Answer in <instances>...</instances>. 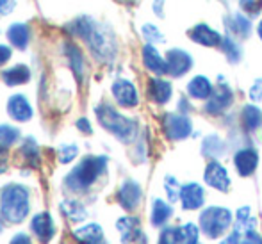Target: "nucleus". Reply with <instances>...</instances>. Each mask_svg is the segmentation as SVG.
I'll return each mask as SVG.
<instances>
[{
  "label": "nucleus",
  "instance_id": "nucleus-12",
  "mask_svg": "<svg viewBox=\"0 0 262 244\" xmlns=\"http://www.w3.org/2000/svg\"><path fill=\"white\" fill-rule=\"evenodd\" d=\"M111 91H113V97L120 107H125V109H134V107H138L139 93H138V90H136V86L128 79H116L113 82Z\"/></svg>",
  "mask_w": 262,
  "mask_h": 244
},
{
  "label": "nucleus",
  "instance_id": "nucleus-14",
  "mask_svg": "<svg viewBox=\"0 0 262 244\" xmlns=\"http://www.w3.org/2000/svg\"><path fill=\"white\" fill-rule=\"evenodd\" d=\"M141 61L143 66L148 70L150 73L157 77L168 75V66H166V55H162L157 50V45H150L145 43V47L141 49Z\"/></svg>",
  "mask_w": 262,
  "mask_h": 244
},
{
  "label": "nucleus",
  "instance_id": "nucleus-41",
  "mask_svg": "<svg viewBox=\"0 0 262 244\" xmlns=\"http://www.w3.org/2000/svg\"><path fill=\"white\" fill-rule=\"evenodd\" d=\"M241 244H262V235L257 230H250L243 235Z\"/></svg>",
  "mask_w": 262,
  "mask_h": 244
},
{
  "label": "nucleus",
  "instance_id": "nucleus-2",
  "mask_svg": "<svg viewBox=\"0 0 262 244\" xmlns=\"http://www.w3.org/2000/svg\"><path fill=\"white\" fill-rule=\"evenodd\" d=\"M107 157L102 155H88L66 176V186L72 191H86L98 180V176L105 171Z\"/></svg>",
  "mask_w": 262,
  "mask_h": 244
},
{
  "label": "nucleus",
  "instance_id": "nucleus-31",
  "mask_svg": "<svg viewBox=\"0 0 262 244\" xmlns=\"http://www.w3.org/2000/svg\"><path fill=\"white\" fill-rule=\"evenodd\" d=\"M141 36L145 39V43H150V45H162V43H166L164 32L156 24H150V21L141 25Z\"/></svg>",
  "mask_w": 262,
  "mask_h": 244
},
{
  "label": "nucleus",
  "instance_id": "nucleus-38",
  "mask_svg": "<svg viewBox=\"0 0 262 244\" xmlns=\"http://www.w3.org/2000/svg\"><path fill=\"white\" fill-rule=\"evenodd\" d=\"M157 244H180L179 242V230H177L175 227L162 228L161 235H159Z\"/></svg>",
  "mask_w": 262,
  "mask_h": 244
},
{
  "label": "nucleus",
  "instance_id": "nucleus-43",
  "mask_svg": "<svg viewBox=\"0 0 262 244\" xmlns=\"http://www.w3.org/2000/svg\"><path fill=\"white\" fill-rule=\"evenodd\" d=\"M164 4H166V0H154L152 11H154V14H156L157 18H164L166 16V13H164Z\"/></svg>",
  "mask_w": 262,
  "mask_h": 244
},
{
  "label": "nucleus",
  "instance_id": "nucleus-30",
  "mask_svg": "<svg viewBox=\"0 0 262 244\" xmlns=\"http://www.w3.org/2000/svg\"><path fill=\"white\" fill-rule=\"evenodd\" d=\"M61 210L70 221H73V223H80V221H84L88 216L84 205L75 202V199H64V202L61 203Z\"/></svg>",
  "mask_w": 262,
  "mask_h": 244
},
{
  "label": "nucleus",
  "instance_id": "nucleus-24",
  "mask_svg": "<svg viewBox=\"0 0 262 244\" xmlns=\"http://www.w3.org/2000/svg\"><path fill=\"white\" fill-rule=\"evenodd\" d=\"M227 153V145L217 134H209L207 138H204L202 141V155L207 159H221Z\"/></svg>",
  "mask_w": 262,
  "mask_h": 244
},
{
  "label": "nucleus",
  "instance_id": "nucleus-10",
  "mask_svg": "<svg viewBox=\"0 0 262 244\" xmlns=\"http://www.w3.org/2000/svg\"><path fill=\"white\" fill-rule=\"evenodd\" d=\"M223 32L214 29L207 21H200V24L193 25L187 31V38L194 43V45L205 47V49H220L221 41H223Z\"/></svg>",
  "mask_w": 262,
  "mask_h": 244
},
{
  "label": "nucleus",
  "instance_id": "nucleus-28",
  "mask_svg": "<svg viewBox=\"0 0 262 244\" xmlns=\"http://www.w3.org/2000/svg\"><path fill=\"white\" fill-rule=\"evenodd\" d=\"M29 38H31V31L25 24H13L7 29V39L13 47L18 50H25L29 45Z\"/></svg>",
  "mask_w": 262,
  "mask_h": 244
},
{
  "label": "nucleus",
  "instance_id": "nucleus-49",
  "mask_svg": "<svg viewBox=\"0 0 262 244\" xmlns=\"http://www.w3.org/2000/svg\"><path fill=\"white\" fill-rule=\"evenodd\" d=\"M4 150V148H2ZM0 150V173H4L6 171V168H7V159H6V153Z\"/></svg>",
  "mask_w": 262,
  "mask_h": 244
},
{
  "label": "nucleus",
  "instance_id": "nucleus-34",
  "mask_svg": "<svg viewBox=\"0 0 262 244\" xmlns=\"http://www.w3.org/2000/svg\"><path fill=\"white\" fill-rule=\"evenodd\" d=\"M164 191H166V194H168L169 203L180 202V191H182V186H180V182L173 175L164 176Z\"/></svg>",
  "mask_w": 262,
  "mask_h": 244
},
{
  "label": "nucleus",
  "instance_id": "nucleus-40",
  "mask_svg": "<svg viewBox=\"0 0 262 244\" xmlns=\"http://www.w3.org/2000/svg\"><path fill=\"white\" fill-rule=\"evenodd\" d=\"M248 97L253 103L262 102V79H255L248 90Z\"/></svg>",
  "mask_w": 262,
  "mask_h": 244
},
{
  "label": "nucleus",
  "instance_id": "nucleus-29",
  "mask_svg": "<svg viewBox=\"0 0 262 244\" xmlns=\"http://www.w3.org/2000/svg\"><path fill=\"white\" fill-rule=\"evenodd\" d=\"M173 216V207L168 202L161 198H156L152 202V214H150V219H152L154 227H162V225L168 223V219Z\"/></svg>",
  "mask_w": 262,
  "mask_h": 244
},
{
  "label": "nucleus",
  "instance_id": "nucleus-37",
  "mask_svg": "<svg viewBox=\"0 0 262 244\" xmlns=\"http://www.w3.org/2000/svg\"><path fill=\"white\" fill-rule=\"evenodd\" d=\"M21 151H24V157L31 162L32 166L38 164V159H39V148L36 145V141L32 138H27L21 146Z\"/></svg>",
  "mask_w": 262,
  "mask_h": 244
},
{
  "label": "nucleus",
  "instance_id": "nucleus-42",
  "mask_svg": "<svg viewBox=\"0 0 262 244\" xmlns=\"http://www.w3.org/2000/svg\"><path fill=\"white\" fill-rule=\"evenodd\" d=\"M16 7V0H0V16H7Z\"/></svg>",
  "mask_w": 262,
  "mask_h": 244
},
{
  "label": "nucleus",
  "instance_id": "nucleus-45",
  "mask_svg": "<svg viewBox=\"0 0 262 244\" xmlns=\"http://www.w3.org/2000/svg\"><path fill=\"white\" fill-rule=\"evenodd\" d=\"M77 128H79L80 132H84V134H91V132H93V128H91L90 121H88L86 118H80V120L77 121Z\"/></svg>",
  "mask_w": 262,
  "mask_h": 244
},
{
  "label": "nucleus",
  "instance_id": "nucleus-47",
  "mask_svg": "<svg viewBox=\"0 0 262 244\" xmlns=\"http://www.w3.org/2000/svg\"><path fill=\"white\" fill-rule=\"evenodd\" d=\"M191 110V102H189V97H182L179 100V113H184L187 114Z\"/></svg>",
  "mask_w": 262,
  "mask_h": 244
},
{
  "label": "nucleus",
  "instance_id": "nucleus-32",
  "mask_svg": "<svg viewBox=\"0 0 262 244\" xmlns=\"http://www.w3.org/2000/svg\"><path fill=\"white\" fill-rule=\"evenodd\" d=\"M93 25H95V21L91 20L90 16H79L77 20H73L72 24L68 25V31L72 32L73 36H79V38H82L84 41H86V38L90 36Z\"/></svg>",
  "mask_w": 262,
  "mask_h": 244
},
{
  "label": "nucleus",
  "instance_id": "nucleus-21",
  "mask_svg": "<svg viewBox=\"0 0 262 244\" xmlns=\"http://www.w3.org/2000/svg\"><path fill=\"white\" fill-rule=\"evenodd\" d=\"M31 228H32V232L38 235V239L41 242H49L50 239L54 237L55 228H54V221H52V217H50L49 212L36 214V216L32 217Z\"/></svg>",
  "mask_w": 262,
  "mask_h": 244
},
{
  "label": "nucleus",
  "instance_id": "nucleus-48",
  "mask_svg": "<svg viewBox=\"0 0 262 244\" xmlns=\"http://www.w3.org/2000/svg\"><path fill=\"white\" fill-rule=\"evenodd\" d=\"M9 244H31V239H29V235H25V234H16L13 239H11Z\"/></svg>",
  "mask_w": 262,
  "mask_h": 244
},
{
  "label": "nucleus",
  "instance_id": "nucleus-20",
  "mask_svg": "<svg viewBox=\"0 0 262 244\" xmlns=\"http://www.w3.org/2000/svg\"><path fill=\"white\" fill-rule=\"evenodd\" d=\"M62 49H64V54L68 57L70 68H72L73 75L77 77L79 82H84V79H86V62H84V57L80 54V49L75 43H64Z\"/></svg>",
  "mask_w": 262,
  "mask_h": 244
},
{
  "label": "nucleus",
  "instance_id": "nucleus-16",
  "mask_svg": "<svg viewBox=\"0 0 262 244\" xmlns=\"http://www.w3.org/2000/svg\"><path fill=\"white\" fill-rule=\"evenodd\" d=\"M141 198H143V189L136 180H130V179L125 180V182L121 184L120 191H118V202H120V205L123 207L125 210H128V212L138 209L139 203H141Z\"/></svg>",
  "mask_w": 262,
  "mask_h": 244
},
{
  "label": "nucleus",
  "instance_id": "nucleus-51",
  "mask_svg": "<svg viewBox=\"0 0 262 244\" xmlns=\"http://www.w3.org/2000/svg\"><path fill=\"white\" fill-rule=\"evenodd\" d=\"M0 232H2V225H0Z\"/></svg>",
  "mask_w": 262,
  "mask_h": 244
},
{
  "label": "nucleus",
  "instance_id": "nucleus-8",
  "mask_svg": "<svg viewBox=\"0 0 262 244\" xmlns=\"http://www.w3.org/2000/svg\"><path fill=\"white\" fill-rule=\"evenodd\" d=\"M223 29L225 34L232 36L239 41H246V39L252 38L255 25H253L252 18L243 11H228L223 16Z\"/></svg>",
  "mask_w": 262,
  "mask_h": 244
},
{
  "label": "nucleus",
  "instance_id": "nucleus-46",
  "mask_svg": "<svg viewBox=\"0 0 262 244\" xmlns=\"http://www.w3.org/2000/svg\"><path fill=\"white\" fill-rule=\"evenodd\" d=\"M9 59H11V49L6 45H0V66L6 64Z\"/></svg>",
  "mask_w": 262,
  "mask_h": 244
},
{
  "label": "nucleus",
  "instance_id": "nucleus-50",
  "mask_svg": "<svg viewBox=\"0 0 262 244\" xmlns=\"http://www.w3.org/2000/svg\"><path fill=\"white\" fill-rule=\"evenodd\" d=\"M255 34H257V38L262 41V18L257 21V25H255Z\"/></svg>",
  "mask_w": 262,
  "mask_h": 244
},
{
  "label": "nucleus",
  "instance_id": "nucleus-44",
  "mask_svg": "<svg viewBox=\"0 0 262 244\" xmlns=\"http://www.w3.org/2000/svg\"><path fill=\"white\" fill-rule=\"evenodd\" d=\"M241 239H243V235L237 234V232L234 230L232 234H228L227 237H225L220 244H241Z\"/></svg>",
  "mask_w": 262,
  "mask_h": 244
},
{
  "label": "nucleus",
  "instance_id": "nucleus-19",
  "mask_svg": "<svg viewBox=\"0 0 262 244\" xmlns=\"http://www.w3.org/2000/svg\"><path fill=\"white\" fill-rule=\"evenodd\" d=\"M7 114L16 121H29L32 118V107L24 95H13L7 100Z\"/></svg>",
  "mask_w": 262,
  "mask_h": 244
},
{
  "label": "nucleus",
  "instance_id": "nucleus-17",
  "mask_svg": "<svg viewBox=\"0 0 262 244\" xmlns=\"http://www.w3.org/2000/svg\"><path fill=\"white\" fill-rule=\"evenodd\" d=\"M148 97L157 105H166L173 97V84L164 77H152L148 80Z\"/></svg>",
  "mask_w": 262,
  "mask_h": 244
},
{
  "label": "nucleus",
  "instance_id": "nucleus-7",
  "mask_svg": "<svg viewBox=\"0 0 262 244\" xmlns=\"http://www.w3.org/2000/svg\"><path fill=\"white\" fill-rule=\"evenodd\" d=\"M162 130L169 141H184L193 134V121L184 113H166L162 116Z\"/></svg>",
  "mask_w": 262,
  "mask_h": 244
},
{
  "label": "nucleus",
  "instance_id": "nucleus-26",
  "mask_svg": "<svg viewBox=\"0 0 262 244\" xmlns=\"http://www.w3.org/2000/svg\"><path fill=\"white\" fill-rule=\"evenodd\" d=\"M220 50L223 52L225 59H227L230 64H239L243 59V47H241V41L232 36L225 34L223 36V41L220 45Z\"/></svg>",
  "mask_w": 262,
  "mask_h": 244
},
{
  "label": "nucleus",
  "instance_id": "nucleus-6",
  "mask_svg": "<svg viewBox=\"0 0 262 244\" xmlns=\"http://www.w3.org/2000/svg\"><path fill=\"white\" fill-rule=\"evenodd\" d=\"M217 80L220 82L216 84L212 95L205 100V105H204V110L210 114V116H221L234 103V90L230 87V84L225 80L223 75L217 77Z\"/></svg>",
  "mask_w": 262,
  "mask_h": 244
},
{
  "label": "nucleus",
  "instance_id": "nucleus-9",
  "mask_svg": "<svg viewBox=\"0 0 262 244\" xmlns=\"http://www.w3.org/2000/svg\"><path fill=\"white\" fill-rule=\"evenodd\" d=\"M166 66L171 79H182L194 68V57L186 49L175 47L166 52Z\"/></svg>",
  "mask_w": 262,
  "mask_h": 244
},
{
  "label": "nucleus",
  "instance_id": "nucleus-13",
  "mask_svg": "<svg viewBox=\"0 0 262 244\" xmlns=\"http://www.w3.org/2000/svg\"><path fill=\"white\" fill-rule=\"evenodd\" d=\"M259 166V151L252 146L239 148L234 153V168L239 176H252Z\"/></svg>",
  "mask_w": 262,
  "mask_h": 244
},
{
  "label": "nucleus",
  "instance_id": "nucleus-15",
  "mask_svg": "<svg viewBox=\"0 0 262 244\" xmlns=\"http://www.w3.org/2000/svg\"><path fill=\"white\" fill-rule=\"evenodd\" d=\"M180 203L184 210H198L205 203V189L198 182H187L180 191Z\"/></svg>",
  "mask_w": 262,
  "mask_h": 244
},
{
  "label": "nucleus",
  "instance_id": "nucleus-1",
  "mask_svg": "<svg viewBox=\"0 0 262 244\" xmlns=\"http://www.w3.org/2000/svg\"><path fill=\"white\" fill-rule=\"evenodd\" d=\"M95 114H97L98 123L121 143H132L138 138V123L118 113L114 107L100 103L98 107H95Z\"/></svg>",
  "mask_w": 262,
  "mask_h": 244
},
{
  "label": "nucleus",
  "instance_id": "nucleus-25",
  "mask_svg": "<svg viewBox=\"0 0 262 244\" xmlns=\"http://www.w3.org/2000/svg\"><path fill=\"white\" fill-rule=\"evenodd\" d=\"M73 235L80 244H100L104 241V232H102L100 225L97 223H90L84 225L82 228H77Z\"/></svg>",
  "mask_w": 262,
  "mask_h": 244
},
{
  "label": "nucleus",
  "instance_id": "nucleus-39",
  "mask_svg": "<svg viewBox=\"0 0 262 244\" xmlns=\"http://www.w3.org/2000/svg\"><path fill=\"white\" fill-rule=\"evenodd\" d=\"M77 155H79V148H77L75 145H64V146L59 148V161H61L62 164L72 162Z\"/></svg>",
  "mask_w": 262,
  "mask_h": 244
},
{
  "label": "nucleus",
  "instance_id": "nucleus-11",
  "mask_svg": "<svg viewBox=\"0 0 262 244\" xmlns=\"http://www.w3.org/2000/svg\"><path fill=\"white\" fill-rule=\"evenodd\" d=\"M204 182L207 184L209 187L220 191V193H227L230 189V175H228V169L221 164L217 159H212V161L207 162L204 171Z\"/></svg>",
  "mask_w": 262,
  "mask_h": 244
},
{
  "label": "nucleus",
  "instance_id": "nucleus-3",
  "mask_svg": "<svg viewBox=\"0 0 262 244\" xmlns=\"http://www.w3.org/2000/svg\"><path fill=\"white\" fill-rule=\"evenodd\" d=\"M0 212L9 223H21L29 214V191L20 184H9L0 193Z\"/></svg>",
  "mask_w": 262,
  "mask_h": 244
},
{
  "label": "nucleus",
  "instance_id": "nucleus-36",
  "mask_svg": "<svg viewBox=\"0 0 262 244\" xmlns=\"http://www.w3.org/2000/svg\"><path fill=\"white\" fill-rule=\"evenodd\" d=\"M20 136V132L11 125H0V148H9L14 145Z\"/></svg>",
  "mask_w": 262,
  "mask_h": 244
},
{
  "label": "nucleus",
  "instance_id": "nucleus-4",
  "mask_svg": "<svg viewBox=\"0 0 262 244\" xmlns=\"http://www.w3.org/2000/svg\"><path fill=\"white\" fill-rule=\"evenodd\" d=\"M86 43L90 47L91 54L95 55V59H98L100 62L114 61V57L118 54V43L113 31L109 27H105V25L97 24V21H95L90 36L86 38Z\"/></svg>",
  "mask_w": 262,
  "mask_h": 244
},
{
  "label": "nucleus",
  "instance_id": "nucleus-35",
  "mask_svg": "<svg viewBox=\"0 0 262 244\" xmlns=\"http://www.w3.org/2000/svg\"><path fill=\"white\" fill-rule=\"evenodd\" d=\"M239 11H243L245 14H248L250 18H257L262 13V0H237Z\"/></svg>",
  "mask_w": 262,
  "mask_h": 244
},
{
  "label": "nucleus",
  "instance_id": "nucleus-52",
  "mask_svg": "<svg viewBox=\"0 0 262 244\" xmlns=\"http://www.w3.org/2000/svg\"><path fill=\"white\" fill-rule=\"evenodd\" d=\"M100 244H105V242H104V241H102V242H100Z\"/></svg>",
  "mask_w": 262,
  "mask_h": 244
},
{
  "label": "nucleus",
  "instance_id": "nucleus-23",
  "mask_svg": "<svg viewBox=\"0 0 262 244\" xmlns=\"http://www.w3.org/2000/svg\"><path fill=\"white\" fill-rule=\"evenodd\" d=\"M116 228L121 234V242L123 244H130L132 241L141 237V230H139V219L138 217H120L116 223Z\"/></svg>",
  "mask_w": 262,
  "mask_h": 244
},
{
  "label": "nucleus",
  "instance_id": "nucleus-33",
  "mask_svg": "<svg viewBox=\"0 0 262 244\" xmlns=\"http://www.w3.org/2000/svg\"><path fill=\"white\" fill-rule=\"evenodd\" d=\"M177 230H179L180 244H198L200 230H198V227L194 223H184L182 227H179Z\"/></svg>",
  "mask_w": 262,
  "mask_h": 244
},
{
  "label": "nucleus",
  "instance_id": "nucleus-22",
  "mask_svg": "<svg viewBox=\"0 0 262 244\" xmlns=\"http://www.w3.org/2000/svg\"><path fill=\"white\" fill-rule=\"evenodd\" d=\"M241 123L246 132H255L262 127V109L255 103H246L241 109Z\"/></svg>",
  "mask_w": 262,
  "mask_h": 244
},
{
  "label": "nucleus",
  "instance_id": "nucleus-18",
  "mask_svg": "<svg viewBox=\"0 0 262 244\" xmlns=\"http://www.w3.org/2000/svg\"><path fill=\"white\" fill-rule=\"evenodd\" d=\"M214 84L207 75H194L193 79H189L186 86L187 97L191 100H198V102H205L214 91Z\"/></svg>",
  "mask_w": 262,
  "mask_h": 244
},
{
  "label": "nucleus",
  "instance_id": "nucleus-5",
  "mask_svg": "<svg viewBox=\"0 0 262 244\" xmlns=\"http://www.w3.org/2000/svg\"><path fill=\"white\" fill-rule=\"evenodd\" d=\"M232 210L221 205L205 207L200 212V228L209 239H217L232 227Z\"/></svg>",
  "mask_w": 262,
  "mask_h": 244
},
{
  "label": "nucleus",
  "instance_id": "nucleus-27",
  "mask_svg": "<svg viewBox=\"0 0 262 244\" xmlns=\"http://www.w3.org/2000/svg\"><path fill=\"white\" fill-rule=\"evenodd\" d=\"M2 79L7 86H21V84H27L31 80V70L25 64L11 66L2 73Z\"/></svg>",
  "mask_w": 262,
  "mask_h": 244
}]
</instances>
